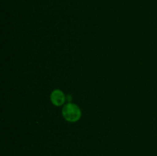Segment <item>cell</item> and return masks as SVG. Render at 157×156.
Here are the masks:
<instances>
[{"label":"cell","instance_id":"obj_1","mask_svg":"<svg viewBox=\"0 0 157 156\" xmlns=\"http://www.w3.org/2000/svg\"><path fill=\"white\" fill-rule=\"evenodd\" d=\"M62 115L64 119L68 122H75L81 118V111L76 104L69 102L63 107Z\"/></svg>","mask_w":157,"mask_h":156},{"label":"cell","instance_id":"obj_2","mask_svg":"<svg viewBox=\"0 0 157 156\" xmlns=\"http://www.w3.org/2000/svg\"><path fill=\"white\" fill-rule=\"evenodd\" d=\"M51 100L54 105L57 106L63 105L66 100L64 93L60 90H55L51 94Z\"/></svg>","mask_w":157,"mask_h":156}]
</instances>
